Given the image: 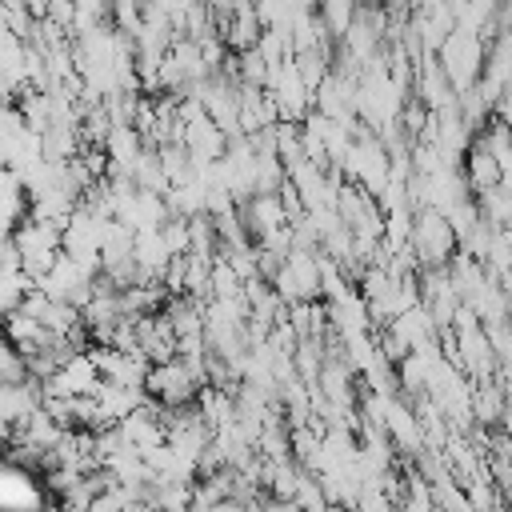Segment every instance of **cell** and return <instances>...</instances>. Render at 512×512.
Returning a JSON list of instances; mask_svg holds the SVG:
<instances>
[{"mask_svg": "<svg viewBox=\"0 0 512 512\" xmlns=\"http://www.w3.org/2000/svg\"><path fill=\"white\" fill-rule=\"evenodd\" d=\"M28 376H32L28 356L8 336H0V388H20V384H28Z\"/></svg>", "mask_w": 512, "mask_h": 512, "instance_id": "cell-1", "label": "cell"}]
</instances>
